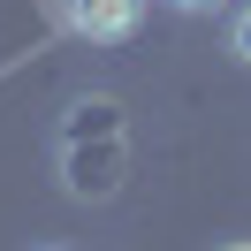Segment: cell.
Masks as SVG:
<instances>
[{
    "label": "cell",
    "mask_w": 251,
    "mask_h": 251,
    "mask_svg": "<svg viewBox=\"0 0 251 251\" xmlns=\"http://www.w3.org/2000/svg\"><path fill=\"white\" fill-rule=\"evenodd\" d=\"M228 251H251V244H228Z\"/></svg>",
    "instance_id": "obj_4"
},
{
    "label": "cell",
    "mask_w": 251,
    "mask_h": 251,
    "mask_svg": "<svg viewBox=\"0 0 251 251\" xmlns=\"http://www.w3.org/2000/svg\"><path fill=\"white\" fill-rule=\"evenodd\" d=\"M137 23H145V0H69V31L92 46H122Z\"/></svg>",
    "instance_id": "obj_1"
},
{
    "label": "cell",
    "mask_w": 251,
    "mask_h": 251,
    "mask_svg": "<svg viewBox=\"0 0 251 251\" xmlns=\"http://www.w3.org/2000/svg\"><path fill=\"white\" fill-rule=\"evenodd\" d=\"M228 53H236V61H251V8L228 23Z\"/></svg>",
    "instance_id": "obj_2"
},
{
    "label": "cell",
    "mask_w": 251,
    "mask_h": 251,
    "mask_svg": "<svg viewBox=\"0 0 251 251\" xmlns=\"http://www.w3.org/2000/svg\"><path fill=\"white\" fill-rule=\"evenodd\" d=\"M168 8H190V16H198V8H221V0H168Z\"/></svg>",
    "instance_id": "obj_3"
}]
</instances>
